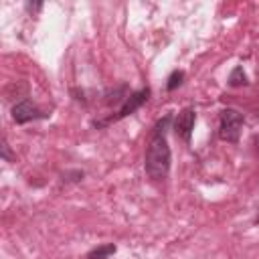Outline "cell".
I'll return each mask as SVG.
<instances>
[{"label": "cell", "instance_id": "obj_1", "mask_svg": "<svg viewBox=\"0 0 259 259\" xmlns=\"http://www.w3.org/2000/svg\"><path fill=\"white\" fill-rule=\"evenodd\" d=\"M170 170V148L162 132H154L146 150V172L154 180L166 178Z\"/></svg>", "mask_w": 259, "mask_h": 259}, {"label": "cell", "instance_id": "obj_2", "mask_svg": "<svg viewBox=\"0 0 259 259\" xmlns=\"http://www.w3.org/2000/svg\"><path fill=\"white\" fill-rule=\"evenodd\" d=\"M241 127H243V115L237 109H223L221 111V138L225 142H237L241 136Z\"/></svg>", "mask_w": 259, "mask_h": 259}, {"label": "cell", "instance_id": "obj_3", "mask_svg": "<svg viewBox=\"0 0 259 259\" xmlns=\"http://www.w3.org/2000/svg\"><path fill=\"white\" fill-rule=\"evenodd\" d=\"M36 117H40V111H38V107H36L32 101H28V99H22V101H18V103L12 107V119H14L16 123H26V121L36 119Z\"/></svg>", "mask_w": 259, "mask_h": 259}, {"label": "cell", "instance_id": "obj_4", "mask_svg": "<svg viewBox=\"0 0 259 259\" xmlns=\"http://www.w3.org/2000/svg\"><path fill=\"white\" fill-rule=\"evenodd\" d=\"M194 121H196L194 109H184V111H180L178 117H176V121H174L176 134H178L182 140L188 142V140H190V134H192V130H194Z\"/></svg>", "mask_w": 259, "mask_h": 259}, {"label": "cell", "instance_id": "obj_5", "mask_svg": "<svg viewBox=\"0 0 259 259\" xmlns=\"http://www.w3.org/2000/svg\"><path fill=\"white\" fill-rule=\"evenodd\" d=\"M148 95H150V89H142V91H136V93H132L127 99H125V103H123V107L119 109V113H117V119L119 117H125V115H130V113H134L142 103H146V99H148Z\"/></svg>", "mask_w": 259, "mask_h": 259}, {"label": "cell", "instance_id": "obj_6", "mask_svg": "<svg viewBox=\"0 0 259 259\" xmlns=\"http://www.w3.org/2000/svg\"><path fill=\"white\" fill-rule=\"evenodd\" d=\"M111 253H115V245H101V247L93 249L87 255V259H107Z\"/></svg>", "mask_w": 259, "mask_h": 259}, {"label": "cell", "instance_id": "obj_7", "mask_svg": "<svg viewBox=\"0 0 259 259\" xmlns=\"http://www.w3.org/2000/svg\"><path fill=\"white\" fill-rule=\"evenodd\" d=\"M229 83H231L233 87H239V85H245V83H247V77H245V73H243V67H235V69H233V73H231V77H229Z\"/></svg>", "mask_w": 259, "mask_h": 259}, {"label": "cell", "instance_id": "obj_8", "mask_svg": "<svg viewBox=\"0 0 259 259\" xmlns=\"http://www.w3.org/2000/svg\"><path fill=\"white\" fill-rule=\"evenodd\" d=\"M182 77H184V73L182 71H174L172 75H170V79H168V83H166V87H168V91H174L180 83H182Z\"/></svg>", "mask_w": 259, "mask_h": 259}, {"label": "cell", "instance_id": "obj_9", "mask_svg": "<svg viewBox=\"0 0 259 259\" xmlns=\"http://www.w3.org/2000/svg\"><path fill=\"white\" fill-rule=\"evenodd\" d=\"M2 154H4V158H10V152H8V146L6 144L2 146Z\"/></svg>", "mask_w": 259, "mask_h": 259}, {"label": "cell", "instance_id": "obj_10", "mask_svg": "<svg viewBox=\"0 0 259 259\" xmlns=\"http://www.w3.org/2000/svg\"><path fill=\"white\" fill-rule=\"evenodd\" d=\"M255 144H257V150H259V138H257V142H255Z\"/></svg>", "mask_w": 259, "mask_h": 259}]
</instances>
